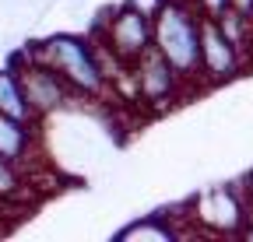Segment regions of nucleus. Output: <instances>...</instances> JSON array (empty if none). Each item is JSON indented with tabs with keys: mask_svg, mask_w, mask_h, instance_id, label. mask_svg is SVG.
<instances>
[{
	"mask_svg": "<svg viewBox=\"0 0 253 242\" xmlns=\"http://www.w3.org/2000/svg\"><path fill=\"white\" fill-rule=\"evenodd\" d=\"M155 49L190 84L201 74V11L194 0H155Z\"/></svg>",
	"mask_w": 253,
	"mask_h": 242,
	"instance_id": "f257e3e1",
	"label": "nucleus"
},
{
	"mask_svg": "<svg viewBox=\"0 0 253 242\" xmlns=\"http://www.w3.org/2000/svg\"><path fill=\"white\" fill-rule=\"evenodd\" d=\"M36 60L49 64L63 81L71 84V92L81 99H102L109 77L99 67V56H95L91 35H74V32H56L49 39H42L39 46L28 49Z\"/></svg>",
	"mask_w": 253,
	"mask_h": 242,
	"instance_id": "f03ea898",
	"label": "nucleus"
},
{
	"mask_svg": "<svg viewBox=\"0 0 253 242\" xmlns=\"http://www.w3.org/2000/svg\"><path fill=\"white\" fill-rule=\"evenodd\" d=\"M151 7H141L137 0H126V4L106 11V18H99V25L91 28V35H102L113 46V53L123 60L126 67H130L134 60H141L155 46V18H151Z\"/></svg>",
	"mask_w": 253,
	"mask_h": 242,
	"instance_id": "7ed1b4c3",
	"label": "nucleus"
},
{
	"mask_svg": "<svg viewBox=\"0 0 253 242\" xmlns=\"http://www.w3.org/2000/svg\"><path fill=\"white\" fill-rule=\"evenodd\" d=\"M11 67L21 74V84H25V95L32 102V109H36V116H49L56 109H63V102H67L74 92L71 84L63 81L49 64H42V60H36L28 49L25 53H14L11 56Z\"/></svg>",
	"mask_w": 253,
	"mask_h": 242,
	"instance_id": "20e7f679",
	"label": "nucleus"
},
{
	"mask_svg": "<svg viewBox=\"0 0 253 242\" xmlns=\"http://www.w3.org/2000/svg\"><path fill=\"white\" fill-rule=\"evenodd\" d=\"M130 77H134V99L148 102V105H169V102H176L179 99V88L186 84L179 77V70L155 46L141 60L130 64Z\"/></svg>",
	"mask_w": 253,
	"mask_h": 242,
	"instance_id": "39448f33",
	"label": "nucleus"
},
{
	"mask_svg": "<svg viewBox=\"0 0 253 242\" xmlns=\"http://www.w3.org/2000/svg\"><path fill=\"white\" fill-rule=\"evenodd\" d=\"M194 210H197V221L211 225L214 232H225V235H239L246 225H250V204L239 200V193L232 186H214L208 193H201L194 200Z\"/></svg>",
	"mask_w": 253,
	"mask_h": 242,
	"instance_id": "423d86ee",
	"label": "nucleus"
},
{
	"mask_svg": "<svg viewBox=\"0 0 253 242\" xmlns=\"http://www.w3.org/2000/svg\"><path fill=\"white\" fill-rule=\"evenodd\" d=\"M243 53L225 39V32L218 28L214 18H201V74L211 84H221L239 74L243 67Z\"/></svg>",
	"mask_w": 253,
	"mask_h": 242,
	"instance_id": "0eeeda50",
	"label": "nucleus"
},
{
	"mask_svg": "<svg viewBox=\"0 0 253 242\" xmlns=\"http://www.w3.org/2000/svg\"><path fill=\"white\" fill-rule=\"evenodd\" d=\"M0 112H7L14 119H25V123H39L36 109H32L28 95H25V84H21V74L7 64L0 67Z\"/></svg>",
	"mask_w": 253,
	"mask_h": 242,
	"instance_id": "6e6552de",
	"label": "nucleus"
},
{
	"mask_svg": "<svg viewBox=\"0 0 253 242\" xmlns=\"http://www.w3.org/2000/svg\"><path fill=\"white\" fill-rule=\"evenodd\" d=\"M36 127L39 123H25V119H14L7 112H0V155L11 158V162H25Z\"/></svg>",
	"mask_w": 253,
	"mask_h": 242,
	"instance_id": "1a4fd4ad",
	"label": "nucleus"
},
{
	"mask_svg": "<svg viewBox=\"0 0 253 242\" xmlns=\"http://www.w3.org/2000/svg\"><path fill=\"white\" fill-rule=\"evenodd\" d=\"M218 21V28L225 32V39L246 56L250 53V46H253V14H243V11H236V7H229L221 18H214Z\"/></svg>",
	"mask_w": 253,
	"mask_h": 242,
	"instance_id": "9d476101",
	"label": "nucleus"
},
{
	"mask_svg": "<svg viewBox=\"0 0 253 242\" xmlns=\"http://www.w3.org/2000/svg\"><path fill=\"white\" fill-rule=\"evenodd\" d=\"M148 239V235H158V239H176V228L172 225H166L162 221V214H148L144 221H137V225H130V228H123L120 232V239Z\"/></svg>",
	"mask_w": 253,
	"mask_h": 242,
	"instance_id": "9b49d317",
	"label": "nucleus"
},
{
	"mask_svg": "<svg viewBox=\"0 0 253 242\" xmlns=\"http://www.w3.org/2000/svg\"><path fill=\"white\" fill-rule=\"evenodd\" d=\"M21 193V175H18V162L0 155V200H14Z\"/></svg>",
	"mask_w": 253,
	"mask_h": 242,
	"instance_id": "f8f14e48",
	"label": "nucleus"
},
{
	"mask_svg": "<svg viewBox=\"0 0 253 242\" xmlns=\"http://www.w3.org/2000/svg\"><path fill=\"white\" fill-rule=\"evenodd\" d=\"M194 4H197V11L204 18H221L229 11V0H194Z\"/></svg>",
	"mask_w": 253,
	"mask_h": 242,
	"instance_id": "ddd939ff",
	"label": "nucleus"
},
{
	"mask_svg": "<svg viewBox=\"0 0 253 242\" xmlns=\"http://www.w3.org/2000/svg\"><path fill=\"white\" fill-rule=\"evenodd\" d=\"M229 7H236L243 14H253V0H229Z\"/></svg>",
	"mask_w": 253,
	"mask_h": 242,
	"instance_id": "4468645a",
	"label": "nucleus"
},
{
	"mask_svg": "<svg viewBox=\"0 0 253 242\" xmlns=\"http://www.w3.org/2000/svg\"><path fill=\"white\" fill-rule=\"evenodd\" d=\"M246 183H250V186H246V193H250V210H253V172H250V179H246Z\"/></svg>",
	"mask_w": 253,
	"mask_h": 242,
	"instance_id": "2eb2a0df",
	"label": "nucleus"
}]
</instances>
